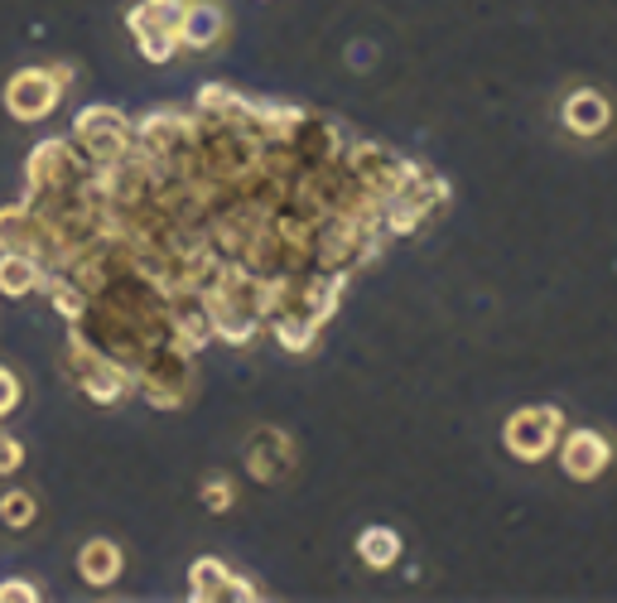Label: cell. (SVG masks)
Here are the masks:
<instances>
[{"instance_id":"cell-4","label":"cell","mask_w":617,"mask_h":603,"mask_svg":"<svg viewBox=\"0 0 617 603\" xmlns=\"http://www.w3.org/2000/svg\"><path fill=\"white\" fill-rule=\"evenodd\" d=\"M565 121L575 136H599V131L608 126V102H603L599 93H575L565 102Z\"/></svg>"},{"instance_id":"cell-6","label":"cell","mask_w":617,"mask_h":603,"mask_svg":"<svg viewBox=\"0 0 617 603\" xmlns=\"http://www.w3.org/2000/svg\"><path fill=\"white\" fill-rule=\"evenodd\" d=\"M227 589H237L242 599H251V594H246V584H242V579H232L222 565L203 561V565L194 569V599H222V594H227Z\"/></svg>"},{"instance_id":"cell-12","label":"cell","mask_w":617,"mask_h":603,"mask_svg":"<svg viewBox=\"0 0 617 603\" xmlns=\"http://www.w3.org/2000/svg\"><path fill=\"white\" fill-rule=\"evenodd\" d=\"M5 599H35V589L15 579V584H0V603H5Z\"/></svg>"},{"instance_id":"cell-7","label":"cell","mask_w":617,"mask_h":603,"mask_svg":"<svg viewBox=\"0 0 617 603\" xmlns=\"http://www.w3.org/2000/svg\"><path fill=\"white\" fill-rule=\"evenodd\" d=\"M77 565H83V575L92 579V584H111L116 569H121V551H116V545H107V541H92Z\"/></svg>"},{"instance_id":"cell-5","label":"cell","mask_w":617,"mask_h":603,"mask_svg":"<svg viewBox=\"0 0 617 603\" xmlns=\"http://www.w3.org/2000/svg\"><path fill=\"white\" fill-rule=\"evenodd\" d=\"M222 35V15L212 5H184V20H178V44H194L203 49Z\"/></svg>"},{"instance_id":"cell-10","label":"cell","mask_w":617,"mask_h":603,"mask_svg":"<svg viewBox=\"0 0 617 603\" xmlns=\"http://www.w3.org/2000/svg\"><path fill=\"white\" fill-rule=\"evenodd\" d=\"M29 517H35V497L29 493H5L0 497V521H10V527H29Z\"/></svg>"},{"instance_id":"cell-2","label":"cell","mask_w":617,"mask_h":603,"mask_svg":"<svg viewBox=\"0 0 617 603\" xmlns=\"http://www.w3.org/2000/svg\"><path fill=\"white\" fill-rule=\"evenodd\" d=\"M10 111H15L20 121H39L44 111H53V102H59V73H20L15 83H10L5 93Z\"/></svg>"},{"instance_id":"cell-9","label":"cell","mask_w":617,"mask_h":603,"mask_svg":"<svg viewBox=\"0 0 617 603\" xmlns=\"http://www.w3.org/2000/svg\"><path fill=\"white\" fill-rule=\"evenodd\" d=\"M396 551H400V541H396L391 531H367V536H362V555H367V565L386 569L391 561H396Z\"/></svg>"},{"instance_id":"cell-1","label":"cell","mask_w":617,"mask_h":603,"mask_svg":"<svg viewBox=\"0 0 617 603\" xmlns=\"http://www.w3.org/2000/svg\"><path fill=\"white\" fill-rule=\"evenodd\" d=\"M559 440V410H516V416L507 420V450L516 454V459H545L550 450H555Z\"/></svg>"},{"instance_id":"cell-11","label":"cell","mask_w":617,"mask_h":603,"mask_svg":"<svg viewBox=\"0 0 617 603\" xmlns=\"http://www.w3.org/2000/svg\"><path fill=\"white\" fill-rule=\"evenodd\" d=\"M10 406H15V377H10L5 367H0V416H5Z\"/></svg>"},{"instance_id":"cell-8","label":"cell","mask_w":617,"mask_h":603,"mask_svg":"<svg viewBox=\"0 0 617 603\" xmlns=\"http://www.w3.org/2000/svg\"><path fill=\"white\" fill-rule=\"evenodd\" d=\"M35 275H39V266L29 261V256H0V290H10V295H25L29 285H35Z\"/></svg>"},{"instance_id":"cell-3","label":"cell","mask_w":617,"mask_h":603,"mask_svg":"<svg viewBox=\"0 0 617 603\" xmlns=\"http://www.w3.org/2000/svg\"><path fill=\"white\" fill-rule=\"evenodd\" d=\"M559 459H565L569 478H583V483H589V478H599L603 468H608V444H603V434H569Z\"/></svg>"}]
</instances>
